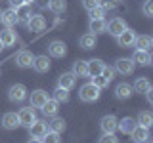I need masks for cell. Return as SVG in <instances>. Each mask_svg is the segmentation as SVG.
Here are the masks:
<instances>
[{
  "label": "cell",
  "mask_w": 153,
  "mask_h": 143,
  "mask_svg": "<svg viewBox=\"0 0 153 143\" xmlns=\"http://www.w3.org/2000/svg\"><path fill=\"white\" fill-rule=\"evenodd\" d=\"M100 94H102V90H100L98 86H94L92 82H86L84 86H80V90H79V97L86 103L96 101V99L100 97Z\"/></svg>",
  "instance_id": "6da1fadb"
},
{
  "label": "cell",
  "mask_w": 153,
  "mask_h": 143,
  "mask_svg": "<svg viewBox=\"0 0 153 143\" xmlns=\"http://www.w3.org/2000/svg\"><path fill=\"white\" fill-rule=\"evenodd\" d=\"M134 67H136V63L132 61V57H121V59H117V63H115V73L123 74V76H128L134 73Z\"/></svg>",
  "instance_id": "7a4b0ae2"
},
{
  "label": "cell",
  "mask_w": 153,
  "mask_h": 143,
  "mask_svg": "<svg viewBox=\"0 0 153 143\" xmlns=\"http://www.w3.org/2000/svg\"><path fill=\"white\" fill-rule=\"evenodd\" d=\"M124 29H128V25H126V21H124L123 17H113V19H109L107 25H105V31H107L109 35H113L115 38L121 35Z\"/></svg>",
  "instance_id": "3957f363"
},
{
  "label": "cell",
  "mask_w": 153,
  "mask_h": 143,
  "mask_svg": "<svg viewBox=\"0 0 153 143\" xmlns=\"http://www.w3.org/2000/svg\"><path fill=\"white\" fill-rule=\"evenodd\" d=\"M8 97L12 103H23L27 99V88L23 84H13L8 90Z\"/></svg>",
  "instance_id": "277c9868"
},
{
  "label": "cell",
  "mask_w": 153,
  "mask_h": 143,
  "mask_svg": "<svg viewBox=\"0 0 153 143\" xmlns=\"http://www.w3.org/2000/svg\"><path fill=\"white\" fill-rule=\"evenodd\" d=\"M17 118H19V126L29 128L33 122L36 120V113H35V109H33V107H23L21 111L17 113Z\"/></svg>",
  "instance_id": "5b68a950"
},
{
  "label": "cell",
  "mask_w": 153,
  "mask_h": 143,
  "mask_svg": "<svg viewBox=\"0 0 153 143\" xmlns=\"http://www.w3.org/2000/svg\"><path fill=\"white\" fill-rule=\"evenodd\" d=\"M33 61H35V55H33L29 50H21L16 55V65L21 67V69H29V67H33Z\"/></svg>",
  "instance_id": "8992f818"
},
{
  "label": "cell",
  "mask_w": 153,
  "mask_h": 143,
  "mask_svg": "<svg viewBox=\"0 0 153 143\" xmlns=\"http://www.w3.org/2000/svg\"><path fill=\"white\" fill-rule=\"evenodd\" d=\"M134 40H136V32L132 31V29H124L121 35L117 36V42L121 48H130L134 46Z\"/></svg>",
  "instance_id": "52a82bcc"
},
{
  "label": "cell",
  "mask_w": 153,
  "mask_h": 143,
  "mask_svg": "<svg viewBox=\"0 0 153 143\" xmlns=\"http://www.w3.org/2000/svg\"><path fill=\"white\" fill-rule=\"evenodd\" d=\"M29 132H31V137H36V139H42V137L46 136V132H48V124L46 122H42V120H36L29 126Z\"/></svg>",
  "instance_id": "ba28073f"
},
{
  "label": "cell",
  "mask_w": 153,
  "mask_h": 143,
  "mask_svg": "<svg viewBox=\"0 0 153 143\" xmlns=\"http://www.w3.org/2000/svg\"><path fill=\"white\" fill-rule=\"evenodd\" d=\"M33 12H31V4H21L19 8H16V23H23L27 25V21L31 19Z\"/></svg>",
  "instance_id": "9c48e42d"
},
{
  "label": "cell",
  "mask_w": 153,
  "mask_h": 143,
  "mask_svg": "<svg viewBox=\"0 0 153 143\" xmlns=\"http://www.w3.org/2000/svg\"><path fill=\"white\" fill-rule=\"evenodd\" d=\"M117 116H113V114H107V116L102 118V122H100V126H102V132L103 133H115L117 132Z\"/></svg>",
  "instance_id": "30bf717a"
},
{
  "label": "cell",
  "mask_w": 153,
  "mask_h": 143,
  "mask_svg": "<svg viewBox=\"0 0 153 143\" xmlns=\"http://www.w3.org/2000/svg\"><path fill=\"white\" fill-rule=\"evenodd\" d=\"M48 94L44 92V90H35V92L31 94V107L33 109H42V105H44L48 101Z\"/></svg>",
  "instance_id": "8fae6325"
},
{
  "label": "cell",
  "mask_w": 153,
  "mask_h": 143,
  "mask_svg": "<svg viewBox=\"0 0 153 143\" xmlns=\"http://www.w3.org/2000/svg\"><path fill=\"white\" fill-rule=\"evenodd\" d=\"M48 52H50L52 57H65L67 46H65V42H61V40H54V42H50V46H48Z\"/></svg>",
  "instance_id": "7c38bea8"
},
{
  "label": "cell",
  "mask_w": 153,
  "mask_h": 143,
  "mask_svg": "<svg viewBox=\"0 0 153 143\" xmlns=\"http://www.w3.org/2000/svg\"><path fill=\"white\" fill-rule=\"evenodd\" d=\"M27 27H29V31H33V32H40V31L46 29V19L42 15H31V19L27 21Z\"/></svg>",
  "instance_id": "4fadbf2b"
},
{
  "label": "cell",
  "mask_w": 153,
  "mask_h": 143,
  "mask_svg": "<svg viewBox=\"0 0 153 143\" xmlns=\"http://www.w3.org/2000/svg\"><path fill=\"white\" fill-rule=\"evenodd\" d=\"M132 61H134V63H138V65L147 67V65H151V54H149V52H146V50H134Z\"/></svg>",
  "instance_id": "5bb4252c"
},
{
  "label": "cell",
  "mask_w": 153,
  "mask_h": 143,
  "mask_svg": "<svg viewBox=\"0 0 153 143\" xmlns=\"http://www.w3.org/2000/svg\"><path fill=\"white\" fill-rule=\"evenodd\" d=\"M0 42L4 44V48L13 46V44L17 42V35H16V31H12L10 27H6L2 32H0Z\"/></svg>",
  "instance_id": "9a60e30c"
},
{
  "label": "cell",
  "mask_w": 153,
  "mask_h": 143,
  "mask_svg": "<svg viewBox=\"0 0 153 143\" xmlns=\"http://www.w3.org/2000/svg\"><path fill=\"white\" fill-rule=\"evenodd\" d=\"M132 94H134L132 86L126 84V82L117 84V88H115V97L117 99H128V97H132Z\"/></svg>",
  "instance_id": "2e32d148"
},
{
  "label": "cell",
  "mask_w": 153,
  "mask_h": 143,
  "mask_svg": "<svg viewBox=\"0 0 153 143\" xmlns=\"http://www.w3.org/2000/svg\"><path fill=\"white\" fill-rule=\"evenodd\" d=\"M130 136H132V141H136V143H146L147 137H149V130L136 124V128L130 132Z\"/></svg>",
  "instance_id": "e0dca14e"
},
{
  "label": "cell",
  "mask_w": 153,
  "mask_h": 143,
  "mask_svg": "<svg viewBox=\"0 0 153 143\" xmlns=\"http://www.w3.org/2000/svg\"><path fill=\"white\" fill-rule=\"evenodd\" d=\"M33 69L38 71V73H48V71H50V59H48L46 55H35Z\"/></svg>",
  "instance_id": "ac0fdd59"
},
{
  "label": "cell",
  "mask_w": 153,
  "mask_h": 143,
  "mask_svg": "<svg viewBox=\"0 0 153 143\" xmlns=\"http://www.w3.org/2000/svg\"><path fill=\"white\" fill-rule=\"evenodd\" d=\"M134 46H136V50L149 52L151 46H153V38L149 35H140V36H136V40H134Z\"/></svg>",
  "instance_id": "d6986e66"
},
{
  "label": "cell",
  "mask_w": 153,
  "mask_h": 143,
  "mask_svg": "<svg viewBox=\"0 0 153 143\" xmlns=\"http://www.w3.org/2000/svg\"><path fill=\"white\" fill-rule=\"evenodd\" d=\"M19 126V118L16 113H6L2 116V128H6V130H16Z\"/></svg>",
  "instance_id": "ffe728a7"
},
{
  "label": "cell",
  "mask_w": 153,
  "mask_h": 143,
  "mask_svg": "<svg viewBox=\"0 0 153 143\" xmlns=\"http://www.w3.org/2000/svg\"><path fill=\"white\" fill-rule=\"evenodd\" d=\"M75 82H76V76L73 73H63L57 78V86H59V88H65V90H71L75 86Z\"/></svg>",
  "instance_id": "44dd1931"
},
{
  "label": "cell",
  "mask_w": 153,
  "mask_h": 143,
  "mask_svg": "<svg viewBox=\"0 0 153 143\" xmlns=\"http://www.w3.org/2000/svg\"><path fill=\"white\" fill-rule=\"evenodd\" d=\"M136 120H134L132 116H126V118H123V120H119L117 122V130L119 132H123V133H130L134 128H136Z\"/></svg>",
  "instance_id": "7402d4cb"
},
{
  "label": "cell",
  "mask_w": 153,
  "mask_h": 143,
  "mask_svg": "<svg viewBox=\"0 0 153 143\" xmlns=\"http://www.w3.org/2000/svg\"><path fill=\"white\" fill-rule=\"evenodd\" d=\"M76 78H84V76H88V65H86V61L82 59H76L73 63V71H71Z\"/></svg>",
  "instance_id": "603a6c76"
},
{
  "label": "cell",
  "mask_w": 153,
  "mask_h": 143,
  "mask_svg": "<svg viewBox=\"0 0 153 143\" xmlns=\"http://www.w3.org/2000/svg\"><path fill=\"white\" fill-rule=\"evenodd\" d=\"M0 21H2L6 27L16 25V10L8 8V10H4V12H0Z\"/></svg>",
  "instance_id": "cb8c5ba5"
},
{
  "label": "cell",
  "mask_w": 153,
  "mask_h": 143,
  "mask_svg": "<svg viewBox=\"0 0 153 143\" xmlns=\"http://www.w3.org/2000/svg\"><path fill=\"white\" fill-rule=\"evenodd\" d=\"M57 109H59V103H57L56 99H48V101L42 105L40 111L44 113V116H56V114H57Z\"/></svg>",
  "instance_id": "d4e9b609"
},
{
  "label": "cell",
  "mask_w": 153,
  "mask_h": 143,
  "mask_svg": "<svg viewBox=\"0 0 153 143\" xmlns=\"http://www.w3.org/2000/svg\"><path fill=\"white\" fill-rule=\"evenodd\" d=\"M132 90H134V92H138V94H146L147 90H151V82L146 78V76H140V78H136Z\"/></svg>",
  "instance_id": "484cf974"
},
{
  "label": "cell",
  "mask_w": 153,
  "mask_h": 143,
  "mask_svg": "<svg viewBox=\"0 0 153 143\" xmlns=\"http://www.w3.org/2000/svg\"><path fill=\"white\" fill-rule=\"evenodd\" d=\"M79 46L82 48V50H94V48H96V35H92V32L82 35L80 40H79Z\"/></svg>",
  "instance_id": "4316f807"
},
{
  "label": "cell",
  "mask_w": 153,
  "mask_h": 143,
  "mask_svg": "<svg viewBox=\"0 0 153 143\" xmlns=\"http://www.w3.org/2000/svg\"><path fill=\"white\" fill-rule=\"evenodd\" d=\"M88 65V76H98L103 69V61L102 59H92V61H86Z\"/></svg>",
  "instance_id": "83f0119b"
},
{
  "label": "cell",
  "mask_w": 153,
  "mask_h": 143,
  "mask_svg": "<svg viewBox=\"0 0 153 143\" xmlns=\"http://www.w3.org/2000/svg\"><path fill=\"white\" fill-rule=\"evenodd\" d=\"M138 126H143V128H147V130H149V128L153 126V114L149 113V111H142L140 114H138Z\"/></svg>",
  "instance_id": "f1b7e54d"
},
{
  "label": "cell",
  "mask_w": 153,
  "mask_h": 143,
  "mask_svg": "<svg viewBox=\"0 0 153 143\" xmlns=\"http://www.w3.org/2000/svg\"><path fill=\"white\" fill-rule=\"evenodd\" d=\"M105 25H107L105 19H90V32L92 35H102V32H105Z\"/></svg>",
  "instance_id": "f546056e"
},
{
  "label": "cell",
  "mask_w": 153,
  "mask_h": 143,
  "mask_svg": "<svg viewBox=\"0 0 153 143\" xmlns=\"http://www.w3.org/2000/svg\"><path fill=\"white\" fill-rule=\"evenodd\" d=\"M48 8L54 13H63L67 10V0H48Z\"/></svg>",
  "instance_id": "4dcf8cb0"
},
{
  "label": "cell",
  "mask_w": 153,
  "mask_h": 143,
  "mask_svg": "<svg viewBox=\"0 0 153 143\" xmlns=\"http://www.w3.org/2000/svg\"><path fill=\"white\" fill-rule=\"evenodd\" d=\"M48 130L56 132V133H61V132L65 130V120H63V118H57V116L52 118V120L48 122Z\"/></svg>",
  "instance_id": "1f68e13d"
},
{
  "label": "cell",
  "mask_w": 153,
  "mask_h": 143,
  "mask_svg": "<svg viewBox=\"0 0 153 143\" xmlns=\"http://www.w3.org/2000/svg\"><path fill=\"white\" fill-rule=\"evenodd\" d=\"M54 99H56L57 103H65V101H69V90L59 88V86H57L56 92H54Z\"/></svg>",
  "instance_id": "d6a6232c"
},
{
  "label": "cell",
  "mask_w": 153,
  "mask_h": 143,
  "mask_svg": "<svg viewBox=\"0 0 153 143\" xmlns=\"http://www.w3.org/2000/svg\"><path fill=\"white\" fill-rule=\"evenodd\" d=\"M42 143H59V133H56V132H50L48 130L46 132V136L40 139Z\"/></svg>",
  "instance_id": "836d02e7"
},
{
  "label": "cell",
  "mask_w": 153,
  "mask_h": 143,
  "mask_svg": "<svg viewBox=\"0 0 153 143\" xmlns=\"http://www.w3.org/2000/svg\"><path fill=\"white\" fill-rule=\"evenodd\" d=\"M103 76L105 80H107V82H111V80L115 78V69L113 67H107V65H103V69H102V73H100Z\"/></svg>",
  "instance_id": "e575fe53"
},
{
  "label": "cell",
  "mask_w": 153,
  "mask_h": 143,
  "mask_svg": "<svg viewBox=\"0 0 153 143\" xmlns=\"http://www.w3.org/2000/svg\"><path fill=\"white\" fill-rule=\"evenodd\" d=\"M98 143H119V137L115 133H102Z\"/></svg>",
  "instance_id": "d590c367"
},
{
  "label": "cell",
  "mask_w": 153,
  "mask_h": 143,
  "mask_svg": "<svg viewBox=\"0 0 153 143\" xmlns=\"http://www.w3.org/2000/svg\"><path fill=\"white\" fill-rule=\"evenodd\" d=\"M92 84H94V86H98L100 90H102V88H105V86H109V82L103 78L102 74H98V76H92Z\"/></svg>",
  "instance_id": "8d00e7d4"
},
{
  "label": "cell",
  "mask_w": 153,
  "mask_h": 143,
  "mask_svg": "<svg viewBox=\"0 0 153 143\" xmlns=\"http://www.w3.org/2000/svg\"><path fill=\"white\" fill-rule=\"evenodd\" d=\"M142 10H143V15L146 17H153V0H146Z\"/></svg>",
  "instance_id": "74e56055"
},
{
  "label": "cell",
  "mask_w": 153,
  "mask_h": 143,
  "mask_svg": "<svg viewBox=\"0 0 153 143\" xmlns=\"http://www.w3.org/2000/svg\"><path fill=\"white\" fill-rule=\"evenodd\" d=\"M103 15H105V10H102L100 6L90 10V19H103Z\"/></svg>",
  "instance_id": "f35d334b"
},
{
  "label": "cell",
  "mask_w": 153,
  "mask_h": 143,
  "mask_svg": "<svg viewBox=\"0 0 153 143\" xmlns=\"http://www.w3.org/2000/svg\"><path fill=\"white\" fill-rule=\"evenodd\" d=\"M100 8L105 10V12H107V10H115L117 8V2H115V0H102V2H100Z\"/></svg>",
  "instance_id": "ab89813d"
},
{
  "label": "cell",
  "mask_w": 153,
  "mask_h": 143,
  "mask_svg": "<svg viewBox=\"0 0 153 143\" xmlns=\"http://www.w3.org/2000/svg\"><path fill=\"white\" fill-rule=\"evenodd\" d=\"M100 2L102 0H82V6H84V10H94V8H98L100 6Z\"/></svg>",
  "instance_id": "60d3db41"
},
{
  "label": "cell",
  "mask_w": 153,
  "mask_h": 143,
  "mask_svg": "<svg viewBox=\"0 0 153 143\" xmlns=\"http://www.w3.org/2000/svg\"><path fill=\"white\" fill-rule=\"evenodd\" d=\"M8 2H10V8L16 10V8L21 6V4H25V0H8Z\"/></svg>",
  "instance_id": "b9f144b4"
},
{
  "label": "cell",
  "mask_w": 153,
  "mask_h": 143,
  "mask_svg": "<svg viewBox=\"0 0 153 143\" xmlns=\"http://www.w3.org/2000/svg\"><path fill=\"white\" fill-rule=\"evenodd\" d=\"M146 95H147V101H149V103H153V92H151V90H147V92H146Z\"/></svg>",
  "instance_id": "7bdbcfd3"
},
{
  "label": "cell",
  "mask_w": 153,
  "mask_h": 143,
  "mask_svg": "<svg viewBox=\"0 0 153 143\" xmlns=\"http://www.w3.org/2000/svg\"><path fill=\"white\" fill-rule=\"evenodd\" d=\"M29 143H42V141L36 139V137H31V139H29Z\"/></svg>",
  "instance_id": "ee69618b"
},
{
  "label": "cell",
  "mask_w": 153,
  "mask_h": 143,
  "mask_svg": "<svg viewBox=\"0 0 153 143\" xmlns=\"http://www.w3.org/2000/svg\"><path fill=\"white\" fill-rule=\"evenodd\" d=\"M33 2H35V0H25V4H33Z\"/></svg>",
  "instance_id": "f6af8a7d"
},
{
  "label": "cell",
  "mask_w": 153,
  "mask_h": 143,
  "mask_svg": "<svg viewBox=\"0 0 153 143\" xmlns=\"http://www.w3.org/2000/svg\"><path fill=\"white\" fill-rule=\"evenodd\" d=\"M4 50V44H2V42H0V52H2Z\"/></svg>",
  "instance_id": "bcb514c9"
},
{
  "label": "cell",
  "mask_w": 153,
  "mask_h": 143,
  "mask_svg": "<svg viewBox=\"0 0 153 143\" xmlns=\"http://www.w3.org/2000/svg\"><path fill=\"white\" fill-rule=\"evenodd\" d=\"M146 143H147V141H146Z\"/></svg>",
  "instance_id": "7dc6e473"
}]
</instances>
